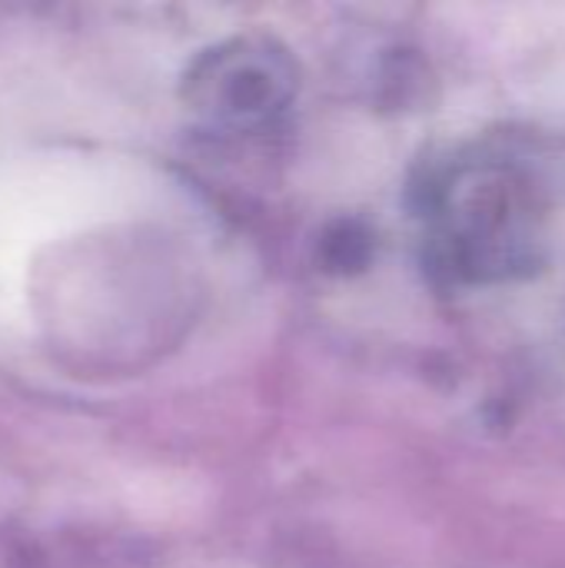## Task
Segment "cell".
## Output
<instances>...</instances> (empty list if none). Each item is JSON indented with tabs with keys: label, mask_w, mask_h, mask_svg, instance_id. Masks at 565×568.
<instances>
[{
	"label": "cell",
	"mask_w": 565,
	"mask_h": 568,
	"mask_svg": "<svg viewBox=\"0 0 565 568\" xmlns=\"http://www.w3.org/2000/svg\"><path fill=\"white\" fill-rule=\"evenodd\" d=\"M440 263L466 280H500L536 263V210L519 180L503 170H466L436 196Z\"/></svg>",
	"instance_id": "1"
}]
</instances>
